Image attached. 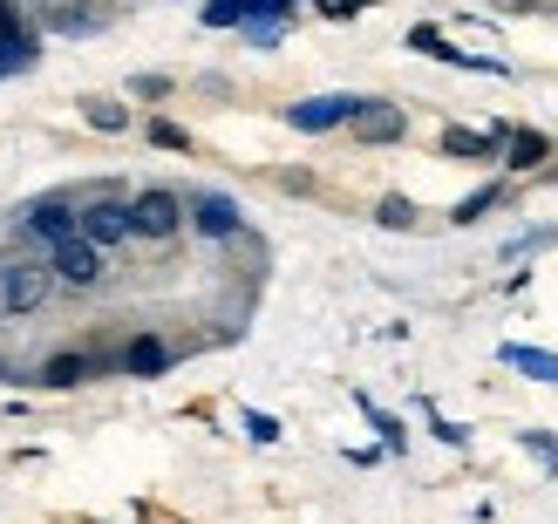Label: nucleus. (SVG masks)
Here are the masks:
<instances>
[{"instance_id": "nucleus-1", "label": "nucleus", "mask_w": 558, "mask_h": 524, "mask_svg": "<svg viewBox=\"0 0 558 524\" xmlns=\"http://www.w3.org/2000/svg\"><path fill=\"white\" fill-rule=\"evenodd\" d=\"M54 293H62V280H54L41 245H8V253H0V320L41 314Z\"/></svg>"}, {"instance_id": "nucleus-2", "label": "nucleus", "mask_w": 558, "mask_h": 524, "mask_svg": "<svg viewBox=\"0 0 558 524\" xmlns=\"http://www.w3.org/2000/svg\"><path fill=\"white\" fill-rule=\"evenodd\" d=\"M82 232V198L75 191H41V198H27L14 211V239L21 245H41V253H54L62 239Z\"/></svg>"}, {"instance_id": "nucleus-3", "label": "nucleus", "mask_w": 558, "mask_h": 524, "mask_svg": "<svg viewBox=\"0 0 558 524\" xmlns=\"http://www.w3.org/2000/svg\"><path fill=\"white\" fill-rule=\"evenodd\" d=\"M75 198H82V239L117 253L130 239V191L117 178H96V184H75Z\"/></svg>"}, {"instance_id": "nucleus-4", "label": "nucleus", "mask_w": 558, "mask_h": 524, "mask_svg": "<svg viewBox=\"0 0 558 524\" xmlns=\"http://www.w3.org/2000/svg\"><path fill=\"white\" fill-rule=\"evenodd\" d=\"M184 232V191L171 184H144L130 198V239H144V245H171Z\"/></svg>"}, {"instance_id": "nucleus-5", "label": "nucleus", "mask_w": 558, "mask_h": 524, "mask_svg": "<svg viewBox=\"0 0 558 524\" xmlns=\"http://www.w3.org/2000/svg\"><path fill=\"white\" fill-rule=\"evenodd\" d=\"M48 266H54V280H62V293H96V287L109 280V253H102V245H89L82 232L54 245Z\"/></svg>"}, {"instance_id": "nucleus-6", "label": "nucleus", "mask_w": 558, "mask_h": 524, "mask_svg": "<svg viewBox=\"0 0 558 524\" xmlns=\"http://www.w3.org/2000/svg\"><path fill=\"white\" fill-rule=\"evenodd\" d=\"M184 226L198 232L205 245H232L245 232V211L226 198V191H191V198H184Z\"/></svg>"}, {"instance_id": "nucleus-7", "label": "nucleus", "mask_w": 558, "mask_h": 524, "mask_svg": "<svg viewBox=\"0 0 558 524\" xmlns=\"http://www.w3.org/2000/svg\"><path fill=\"white\" fill-rule=\"evenodd\" d=\"M117 368V354H89V348H62V354H48V362L35 368L41 389H82V381H96Z\"/></svg>"}, {"instance_id": "nucleus-8", "label": "nucleus", "mask_w": 558, "mask_h": 524, "mask_svg": "<svg viewBox=\"0 0 558 524\" xmlns=\"http://www.w3.org/2000/svg\"><path fill=\"white\" fill-rule=\"evenodd\" d=\"M409 48L415 54H429V62H442V69H477V75H511V62H497V54H463L442 27H409Z\"/></svg>"}, {"instance_id": "nucleus-9", "label": "nucleus", "mask_w": 558, "mask_h": 524, "mask_svg": "<svg viewBox=\"0 0 558 524\" xmlns=\"http://www.w3.org/2000/svg\"><path fill=\"white\" fill-rule=\"evenodd\" d=\"M41 62V35L27 27V14L14 8V0H0V69L8 75H27Z\"/></svg>"}, {"instance_id": "nucleus-10", "label": "nucleus", "mask_w": 558, "mask_h": 524, "mask_svg": "<svg viewBox=\"0 0 558 524\" xmlns=\"http://www.w3.org/2000/svg\"><path fill=\"white\" fill-rule=\"evenodd\" d=\"M354 144H368V150H381V144H402L409 136V117L388 96H361V109H354Z\"/></svg>"}, {"instance_id": "nucleus-11", "label": "nucleus", "mask_w": 558, "mask_h": 524, "mask_svg": "<svg viewBox=\"0 0 558 524\" xmlns=\"http://www.w3.org/2000/svg\"><path fill=\"white\" fill-rule=\"evenodd\" d=\"M354 109H361V96H300V102L287 109V123H293L300 136H327V130L354 123Z\"/></svg>"}, {"instance_id": "nucleus-12", "label": "nucleus", "mask_w": 558, "mask_h": 524, "mask_svg": "<svg viewBox=\"0 0 558 524\" xmlns=\"http://www.w3.org/2000/svg\"><path fill=\"white\" fill-rule=\"evenodd\" d=\"M178 362V348L157 334V327H144V334H130L123 341V354H117V375H130V381H150V375H163Z\"/></svg>"}, {"instance_id": "nucleus-13", "label": "nucleus", "mask_w": 558, "mask_h": 524, "mask_svg": "<svg viewBox=\"0 0 558 524\" xmlns=\"http://www.w3.org/2000/svg\"><path fill=\"white\" fill-rule=\"evenodd\" d=\"M505 136H511V123H497V130H463V123H450V130H442V157L490 163V157H505Z\"/></svg>"}, {"instance_id": "nucleus-14", "label": "nucleus", "mask_w": 558, "mask_h": 524, "mask_svg": "<svg viewBox=\"0 0 558 524\" xmlns=\"http://www.w3.org/2000/svg\"><path fill=\"white\" fill-rule=\"evenodd\" d=\"M497 362H505L511 375H524V381H538V389H558V354H545V348L505 341V348H497Z\"/></svg>"}, {"instance_id": "nucleus-15", "label": "nucleus", "mask_w": 558, "mask_h": 524, "mask_svg": "<svg viewBox=\"0 0 558 524\" xmlns=\"http://www.w3.org/2000/svg\"><path fill=\"white\" fill-rule=\"evenodd\" d=\"M287 21H293V0H259L253 8V21L239 27L253 48H279V35H287Z\"/></svg>"}, {"instance_id": "nucleus-16", "label": "nucleus", "mask_w": 558, "mask_h": 524, "mask_svg": "<svg viewBox=\"0 0 558 524\" xmlns=\"http://www.w3.org/2000/svg\"><path fill=\"white\" fill-rule=\"evenodd\" d=\"M497 205H511V184H505V178H497V184H477L470 198H457V205H450V226H477V218L497 211Z\"/></svg>"}, {"instance_id": "nucleus-17", "label": "nucleus", "mask_w": 558, "mask_h": 524, "mask_svg": "<svg viewBox=\"0 0 558 524\" xmlns=\"http://www.w3.org/2000/svg\"><path fill=\"white\" fill-rule=\"evenodd\" d=\"M545 157H551L545 130H511L505 136V163H511V171H532V163H545Z\"/></svg>"}, {"instance_id": "nucleus-18", "label": "nucleus", "mask_w": 558, "mask_h": 524, "mask_svg": "<svg viewBox=\"0 0 558 524\" xmlns=\"http://www.w3.org/2000/svg\"><path fill=\"white\" fill-rule=\"evenodd\" d=\"M41 21L54 27V35H102V27H109V14H89V8H41Z\"/></svg>"}, {"instance_id": "nucleus-19", "label": "nucleus", "mask_w": 558, "mask_h": 524, "mask_svg": "<svg viewBox=\"0 0 558 524\" xmlns=\"http://www.w3.org/2000/svg\"><path fill=\"white\" fill-rule=\"evenodd\" d=\"M82 117H89V130H102V136H123L130 130V109L109 102V96H89V102H82Z\"/></svg>"}, {"instance_id": "nucleus-20", "label": "nucleus", "mask_w": 558, "mask_h": 524, "mask_svg": "<svg viewBox=\"0 0 558 524\" xmlns=\"http://www.w3.org/2000/svg\"><path fill=\"white\" fill-rule=\"evenodd\" d=\"M253 8H259V0H205L198 21L205 27H245V21H253Z\"/></svg>"}, {"instance_id": "nucleus-21", "label": "nucleus", "mask_w": 558, "mask_h": 524, "mask_svg": "<svg viewBox=\"0 0 558 524\" xmlns=\"http://www.w3.org/2000/svg\"><path fill=\"white\" fill-rule=\"evenodd\" d=\"M415 218H423V211H415V205L402 198V191H388V198L375 205V226H381V232H409Z\"/></svg>"}, {"instance_id": "nucleus-22", "label": "nucleus", "mask_w": 558, "mask_h": 524, "mask_svg": "<svg viewBox=\"0 0 558 524\" xmlns=\"http://www.w3.org/2000/svg\"><path fill=\"white\" fill-rule=\"evenodd\" d=\"M361 416H368V423H375V436H381V450H409V429H402L396 416H388V409H375L368 395H361Z\"/></svg>"}, {"instance_id": "nucleus-23", "label": "nucleus", "mask_w": 558, "mask_h": 524, "mask_svg": "<svg viewBox=\"0 0 558 524\" xmlns=\"http://www.w3.org/2000/svg\"><path fill=\"white\" fill-rule=\"evenodd\" d=\"M144 136H150L157 150H191V136H184V130H178L171 117H150V130H144Z\"/></svg>"}, {"instance_id": "nucleus-24", "label": "nucleus", "mask_w": 558, "mask_h": 524, "mask_svg": "<svg viewBox=\"0 0 558 524\" xmlns=\"http://www.w3.org/2000/svg\"><path fill=\"white\" fill-rule=\"evenodd\" d=\"M524 450H532V456L545 463V471L558 477V436H551V429H524Z\"/></svg>"}, {"instance_id": "nucleus-25", "label": "nucleus", "mask_w": 558, "mask_h": 524, "mask_svg": "<svg viewBox=\"0 0 558 524\" xmlns=\"http://www.w3.org/2000/svg\"><path fill=\"white\" fill-rule=\"evenodd\" d=\"M545 245H551V226L524 232V239H505V259H532V253H545Z\"/></svg>"}, {"instance_id": "nucleus-26", "label": "nucleus", "mask_w": 558, "mask_h": 524, "mask_svg": "<svg viewBox=\"0 0 558 524\" xmlns=\"http://www.w3.org/2000/svg\"><path fill=\"white\" fill-rule=\"evenodd\" d=\"M130 96L136 102H163L171 96V75H130Z\"/></svg>"}, {"instance_id": "nucleus-27", "label": "nucleus", "mask_w": 558, "mask_h": 524, "mask_svg": "<svg viewBox=\"0 0 558 524\" xmlns=\"http://www.w3.org/2000/svg\"><path fill=\"white\" fill-rule=\"evenodd\" d=\"M245 436H253V443H279V423L266 409H245Z\"/></svg>"}, {"instance_id": "nucleus-28", "label": "nucleus", "mask_w": 558, "mask_h": 524, "mask_svg": "<svg viewBox=\"0 0 558 524\" xmlns=\"http://www.w3.org/2000/svg\"><path fill=\"white\" fill-rule=\"evenodd\" d=\"M429 423H436V436H442L450 450H463V443H470V429H463V423H442V416H429Z\"/></svg>"}, {"instance_id": "nucleus-29", "label": "nucleus", "mask_w": 558, "mask_h": 524, "mask_svg": "<svg viewBox=\"0 0 558 524\" xmlns=\"http://www.w3.org/2000/svg\"><path fill=\"white\" fill-rule=\"evenodd\" d=\"M361 8H368V0H327V14H333V21H354Z\"/></svg>"}, {"instance_id": "nucleus-30", "label": "nucleus", "mask_w": 558, "mask_h": 524, "mask_svg": "<svg viewBox=\"0 0 558 524\" xmlns=\"http://www.w3.org/2000/svg\"><path fill=\"white\" fill-rule=\"evenodd\" d=\"M0 75H8V69H0Z\"/></svg>"}]
</instances>
